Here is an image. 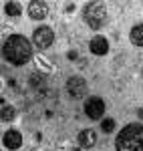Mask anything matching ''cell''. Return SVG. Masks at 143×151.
I'll use <instances>...</instances> for the list:
<instances>
[{
	"label": "cell",
	"mask_w": 143,
	"mask_h": 151,
	"mask_svg": "<svg viewBox=\"0 0 143 151\" xmlns=\"http://www.w3.org/2000/svg\"><path fill=\"white\" fill-rule=\"evenodd\" d=\"M2 55H4V58H6L8 63L20 67V65H26V63L30 60V57H32V48H30V42H28L26 36L12 35V36H8V38L4 40Z\"/></svg>",
	"instance_id": "6da1fadb"
},
{
	"label": "cell",
	"mask_w": 143,
	"mask_h": 151,
	"mask_svg": "<svg viewBox=\"0 0 143 151\" xmlns=\"http://www.w3.org/2000/svg\"><path fill=\"white\" fill-rule=\"evenodd\" d=\"M117 151H143V125L141 123H129L119 131L115 139Z\"/></svg>",
	"instance_id": "7a4b0ae2"
},
{
	"label": "cell",
	"mask_w": 143,
	"mask_h": 151,
	"mask_svg": "<svg viewBox=\"0 0 143 151\" xmlns=\"http://www.w3.org/2000/svg\"><path fill=\"white\" fill-rule=\"evenodd\" d=\"M52 40H55V32H52L48 26H38L34 32H32V42H34L40 50H47V48L52 45Z\"/></svg>",
	"instance_id": "277c9868"
},
{
	"label": "cell",
	"mask_w": 143,
	"mask_h": 151,
	"mask_svg": "<svg viewBox=\"0 0 143 151\" xmlns=\"http://www.w3.org/2000/svg\"><path fill=\"white\" fill-rule=\"evenodd\" d=\"M4 147H6V149H18V147H20V145H22V135H20V133H18V131H14V129H10V131H6V133H4Z\"/></svg>",
	"instance_id": "ba28073f"
},
{
	"label": "cell",
	"mask_w": 143,
	"mask_h": 151,
	"mask_svg": "<svg viewBox=\"0 0 143 151\" xmlns=\"http://www.w3.org/2000/svg\"><path fill=\"white\" fill-rule=\"evenodd\" d=\"M4 6H6V14H8V16H14V18L20 16V12H22V8H20L18 2H6Z\"/></svg>",
	"instance_id": "4fadbf2b"
},
{
	"label": "cell",
	"mask_w": 143,
	"mask_h": 151,
	"mask_svg": "<svg viewBox=\"0 0 143 151\" xmlns=\"http://www.w3.org/2000/svg\"><path fill=\"white\" fill-rule=\"evenodd\" d=\"M89 48H91V52H93V55L103 57V55H107V50H109V42H107V38H105V36H95V38L91 40Z\"/></svg>",
	"instance_id": "9c48e42d"
},
{
	"label": "cell",
	"mask_w": 143,
	"mask_h": 151,
	"mask_svg": "<svg viewBox=\"0 0 143 151\" xmlns=\"http://www.w3.org/2000/svg\"><path fill=\"white\" fill-rule=\"evenodd\" d=\"M85 113L89 119H101L103 113H105V103H103V99L101 97H91V99H87V103H85Z\"/></svg>",
	"instance_id": "8992f818"
},
{
	"label": "cell",
	"mask_w": 143,
	"mask_h": 151,
	"mask_svg": "<svg viewBox=\"0 0 143 151\" xmlns=\"http://www.w3.org/2000/svg\"><path fill=\"white\" fill-rule=\"evenodd\" d=\"M129 38H131V42L135 47H143V24L133 26L131 32H129Z\"/></svg>",
	"instance_id": "8fae6325"
},
{
	"label": "cell",
	"mask_w": 143,
	"mask_h": 151,
	"mask_svg": "<svg viewBox=\"0 0 143 151\" xmlns=\"http://www.w3.org/2000/svg\"><path fill=\"white\" fill-rule=\"evenodd\" d=\"M67 93L71 99H83L87 95V83L83 77H71L67 81Z\"/></svg>",
	"instance_id": "5b68a950"
},
{
	"label": "cell",
	"mask_w": 143,
	"mask_h": 151,
	"mask_svg": "<svg viewBox=\"0 0 143 151\" xmlns=\"http://www.w3.org/2000/svg\"><path fill=\"white\" fill-rule=\"evenodd\" d=\"M14 115H16L14 107H10V105H2V111H0V119H2V121H12Z\"/></svg>",
	"instance_id": "7c38bea8"
},
{
	"label": "cell",
	"mask_w": 143,
	"mask_h": 151,
	"mask_svg": "<svg viewBox=\"0 0 143 151\" xmlns=\"http://www.w3.org/2000/svg\"><path fill=\"white\" fill-rule=\"evenodd\" d=\"M47 14H48V4L47 2H42V0H32V2L28 4V16H30V18L42 20V18H47Z\"/></svg>",
	"instance_id": "52a82bcc"
},
{
	"label": "cell",
	"mask_w": 143,
	"mask_h": 151,
	"mask_svg": "<svg viewBox=\"0 0 143 151\" xmlns=\"http://www.w3.org/2000/svg\"><path fill=\"white\" fill-rule=\"evenodd\" d=\"M139 117H143V109H141V111H139Z\"/></svg>",
	"instance_id": "2e32d148"
},
{
	"label": "cell",
	"mask_w": 143,
	"mask_h": 151,
	"mask_svg": "<svg viewBox=\"0 0 143 151\" xmlns=\"http://www.w3.org/2000/svg\"><path fill=\"white\" fill-rule=\"evenodd\" d=\"M69 58H71V60H75V58H77V52H75V50H71V52H69Z\"/></svg>",
	"instance_id": "9a60e30c"
},
{
	"label": "cell",
	"mask_w": 143,
	"mask_h": 151,
	"mask_svg": "<svg viewBox=\"0 0 143 151\" xmlns=\"http://www.w3.org/2000/svg\"><path fill=\"white\" fill-rule=\"evenodd\" d=\"M95 141H97V133L93 129H85L79 133V145L81 147H93Z\"/></svg>",
	"instance_id": "30bf717a"
},
{
	"label": "cell",
	"mask_w": 143,
	"mask_h": 151,
	"mask_svg": "<svg viewBox=\"0 0 143 151\" xmlns=\"http://www.w3.org/2000/svg\"><path fill=\"white\" fill-rule=\"evenodd\" d=\"M85 22L89 24L93 30H99L103 24H105V18H107V6L105 2H89L85 6Z\"/></svg>",
	"instance_id": "3957f363"
},
{
	"label": "cell",
	"mask_w": 143,
	"mask_h": 151,
	"mask_svg": "<svg viewBox=\"0 0 143 151\" xmlns=\"http://www.w3.org/2000/svg\"><path fill=\"white\" fill-rule=\"evenodd\" d=\"M101 127H103L105 133H111V131L115 129V121H113V119H103V125H101Z\"/></svg>",
	"instance_id": "5bb4252c"
}]
</instances>
